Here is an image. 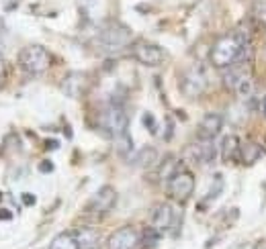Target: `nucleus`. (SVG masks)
<instances>
[{
    "label": "nucleus",
    "instance_id": "6",
    "mask_svg": "<svg viewBox=\"0 0 266 249\" xmlns=\"http://www.w3.org/2000/svg\"><path fill=\"white\" fill-rule=\"evenodd\" d=\"M195 192V176L186 170H178L176 174L166 182V194L170 200L184 204Z\"/></svg>",
    "mask_w": 266,
    "mask_h": 249
},
{
    "label": "nucleus",
    "instance_id": "12",
    "mask_svg": "<svg viewBox=\"0 0 266 249\" xmlns=\"http://www.w3.org/2000/svg\"><path fill=\"white\" fill-rule=\"evenodd\" d=\"M223 129V116L217 113H209L203 116V121L199 123L197 129V135H199V141H213Z\"/></svg>",
    "mask_w": 266,
    "mask_h": 249
},
{
    "label": "nucleus",
    "instance_id": "3",
    "mask_svg": "<svg viewBox=\"0 0 266 249\" xmlns=\"http://www.w3.org/2000/svg\"><path fill=\"white\" fill-rule=\"evenodd\" d=\"M133 41V33L129 27H125L121 23H109L106 27H102V31L97 37L99 47L104 53H117L125 49L127 45H131Z\"/></svg>",
    "mask_w": 266,
    "mask_h": 249
},
{
    "label": "nucleus",
    "instance_id": "21",
    "mask_svg": "<svg viewBox=\"0 0 266 249\" xmlns=\"http://www.w3.org/2000/svg\"><path fill=\"white\" fill-rule=\"evenodd\" d=\"M143 125L147 127V131H150L152 135L158 131V127H156V118H154L150 113H145V115H143Z\"/></svg>",
    "mask_w": 266,
    "mask_h": 249
},
{
    "label": "nucleus",
    "instance_id": "13",
    "mask_svg": "<svg viewBox=\"0 0 266 249\" xmlns=\"http://www.w3.org/2000/svg\"><path fill=\"white\" fill-rule=\"evenodd\" d=\"M174 221H176V214H174V209L170 207L168 202H162L152 211V227L160 233H166L174 227Z\"/></svg>",
    "mask_w": 266,
    "mask_h": 249
},
{
    "label": "nucleus",
    "instance_id": "20",
    "mask_svg": "<svg viewBox=\"0 0 266 249\" xmlns=\"http://www.w3.org/2000/svg\"><path fill=\"white\" fill-rule=\"evenodd\" d=\"M76 233H78L82 249H97L99 247V233L94 229H80Z\"/></svg>",
    "mask_w": 266,
    "mask_h": 249
},
{
    "label": "nucleus",
    "instance_id": "18",
    "mask_svg": "<svg viewBox=\"0 0 266 249\" xmlns=\"http://www.w3.org/2000/svg\"><path fill=\"white\" fill-rule=\"evenodd\" d=\"M160 237H162V233L156 231L154 227H147V229H143V233L140 235L142 249H156L158 243H160Z\"/></svg>",
    "mask_w": 266,
    "mask_h": 249
},
{
    "label": "nucleus",
    "instance_id": "9",
    "mask_svg": "<svg viewBox=\"0 0 266 249\" xmlns=\"http://www.w3.org/2000/svg\"><path fill=\"white\" fill-rule=\"evenodd\" d=\"M115 202H117V190L113 186H101L97 192L92 194V198L88 200L86 211L92 212V214H97V216H102L109 211H113Z\"/></svg>",
    "mask_w": 266,
    "mask_h": 249
},
{
    "label": "nucleus",
    "instance_id": "10",
    "mask_svg": "<svg viewBox=\"0 0 266 249\" xmlns=\"http://www.w3.org/2000/svg\"><path fill=\"white\" fill-rule=\"evenodd\" d=\"M60 88L66 96H70V98H82L90 88V78H88V74H84V72H70V74H66V78L60 82Z\"/></svg>",
    "mask_w": 266,
    "mask_h": 249
},
{
    "label": "nucleus",
    "instance_id": "5",
    "mask_svg": "<svg viewBox=\"0 0 266 249\" xmlns=\"http://www.w3.org/2000/svg\"><path fill=\"white\" fill-rule=\"evenodd\" d=\"M101 125H102V131L111 139L129 133V116H127L125 108L119 100H113L104 108V113L101 116Z\"/></svg>",
    "mask_w": 266,
    "mask_h": 249
},
{
    "label": "nucleus",
    "instance_id": "27",
    "mask_svg": "<svg viewBox=\"0 0 266 249\" xmlns=\"http://www.w3.org/2000/svg\"><path fill=\"white\" fill-rule=\"evenodd\" d=\"M262 113H264V116H266V96H264V100H262Z\"/></svg>",
    "mask_w": 266,
    "mask_h": 249
},
{
    "label": "nucleus",
    "instance_id": "11",
    "mask_svg": "<svg viewBox=\"0 0 266 249\" xmlns=\"http://www.w3.org/2000/svg\"><path fill=\"white\" fill-rule=\"evenodd\" d=\"M137 245H140V233L133 227H121L106 241V249H135Z\"/></svg>",
    "mask_w": 266,
    "mask_h": 249
},
{
    "label": "nucleus",
    "instance_id": "26",
    "mask_svg": "<svg viewBox=\"0 0 266 249\" xmlns=\"http://www.w3.org/2000/svg\"><path fill=\"white\" fill-rule=\"evenodd\" d=\"M238 249H254V245H252V243H246V245H242V247H238Z\"/></svg>",
    "mask_w": 266,
    "mask_h": 249
},
{
    "label": "nucleus",
    "instance_id": "23",
    "mask_svg": "<svg viewBox=\"0 0 266 249\" xmlns=\"http://www.w3.org/2000/svg\"><path fill=\"white\" fill-rule=\"evenodd\" d=\"M0 219H2V221H10V219H13V212L0 209Z\"/></svg>",
    "mask_w": 266,
    "mask_h": 249
},
{
    "label": "nucleus",
    "instance_id": "22",
    "mask_svg": "<svg viewBox=\"0 0 266 249\" xmlns=\"http://www.w3.org/2000/svg\"><path fill=\"white\" fill-rule=\"evenodd\" d=\"M39 170L43 172V174H49V172L53 170V164H51L49 159H43V161H41V164H39Z\"/></svg>",
    "mask_w": 266,
    "mask_h": 249
},
{
    "label": "nucleus",
    "instance_id": "8",
    "mask_svg": "<svg viewBox=\"0 0 266 249\" xmlns=\"http://www.w3.org/2000/svg\"><path fill=\"white\" fill-rule=\"evenodd\" d=\"M180 88H183V94L188 96V98H199V96L207 90L205 68L199 63V66H193L190 70H186L184 76H183V84H180Z\"/></svg>",
    "mask_w": 266,
    "mask_h": 249
},
{
    "label": "nucleus",
    "instance_id": "17",
    "mask_svg": "<svg viewBox=\"0 0 266 249\" xmlns=\"http://www.w3.org/2000/svg\"><path fill=\"white\" fill-rule=\"evenodd\" d=\"M133 164H135L137 168H143V170L154 168V166L158 164V151H156L154 147H143L140 153L135 155V161H133Z\"/></svg>",
    "mask_w": 266,
    "mask_h": 249
},
{
    "label": "nucleus",
    "instance_id": "4",
    "mask_svg": "<svg viewBox=\"0 0 266 249\" xmlns=\"http://www.w3.org/2000/svg\"><path fill=\"white\" fill-rule=\"evenodd\" d=\"M19 63L31 76L45 74L51 68V53L43 45H27L19 53Z\"/></svg>",
    "mask_w": 266,
    "mask_h": 249
},
{
    "label": "nucleus",
    "instance_id": "14",
    "mask_svg": "<svg viewBox=\"0 0 266 249\" xmlns=\"http://www.w3.org/2000/svg\"><path fill=\"white\" fill-rule=\"evenodd\" d=\"M186 157L193 159L195 164H211L215 159V147H213L211 141H199V143H193L186 147Z\"/></svg>",
    "mask_w": 266,
    "mask_h": 249
},
{
    "label": "nucleus",
    "instance_id": "19",
    "mask_svg": "<svg viewBox=\"0 0 266 249\" xmlns=\"http://www.w3.org/2000/svg\"><path fill=\"white\" fill-rule=\"evenodd\" d=\"M115 149H117V153H119L121 157H125V159L131 157V153H133V141H131L129 133L115 137Z\"/></svg>",
    "mask_w": 266,
    "mask_h": 249
},
{
    "label": "nucleus",
    "instance_id": "25",
    "mask_svg": "<svg viewBox=\"0 0 266 249\" xmlns=\"http://www.w3.org/2000/svg\"><path fill=\"white\" fill-rule=\"evenodd\" d=\"M2 47H4V41H2V27H0V57H2Z\"/></svg>",
    "mask_w": 266,
    "mask_h": 249
},
{
    "label": "nucleus",
    "instance_id": "2",
    "mask_svg": "<svg viewBox=\"0 0 266 249\" xmlns=\"http://www.w3.org/2000/svg\"><path fill=\"white\" fill-rule=\"evenodd\" d=\"M223 84L227 86V90L236 92L240 98H250L254 94V78H252V72L250 66L246 61L244 63H236V66L227 68L223 72Z\"/></svg>",
    "mask_w": 266,
    "mask_h": 249
},
{
    "label": "nucleus",
    "instance_id": "16",
    "mask_svg": "<svg viewBox=\"0 0 266 249\" xmlns=\"http://www.w3.org/2000/svg\"><path fill=\"white\" fill-rule=\"evenodd\" d=\"M49 249H82L80 239H78V233L76 231H66V233H60L56 239L51 241Z\"/></svg>",
    "mask_w": 266,
    "mask_h": 249
},
{
    "label": "nucleus",
    "instance_id": "15",
    "mask_svg": "<svg viewBox=\"0 0 266 249\" xmlns=\"http://www.w3.org/2000/svg\"><path fill=\"white\" fill-rule=\"evenodd\" d=\"M262 155H264V149L258 143H252V141L240 145V151H238V159L244 166H254Z\"/></svg>",
    "mask_w": 266,
    "mask_h": 249
},
{
    "label": "nucleus",
    "instance_id": "7",
    "mask_svg": "<svg viewBox=\"0 0 266 249\" xmlns=\"http://www.w3.org/2000/svg\"><path fill=\"white\" fill-rule=\"evenodd\" d=\"M131 56L140 63L147 66V68H158V66H162V63L166 61V51L160 45H156V43H147V41L133 43Z\"/></svg>",
    "mask_w": 266,
    "mask_h": 249
},
{
    "label": "nucleus",
    "instance_id": "1",
    "mask_svg": "<svg viewBox=\"0 0 266 249\" xmlns=\"http://www.w3.org/2000/svg\"><path fill=\"white\" fill-rule=\"evenodd\" d=\"M246 57H248V39L240 31L219 37L213 43L209 53L211 63L219 70H227L236 66V63H244Z\"/></svg>",
    "mask_w": 266,
    "mask_h": 249
},
{
    "label": "nucleus",
    "instance_id": "24",
    "mask_svg": "<svg viewBox=\"0 0 266 249\" xmlns=\"http://www.w3.org/2000/svg\"><path fill=\"white\" fill-rule=\"evenodd\" d=\"M23 200H25V204H33L35 196H33V194H23Z\"/></svg>",
    "mask_w": 266,
    "mask_h": 249
}]
</instances>
